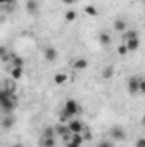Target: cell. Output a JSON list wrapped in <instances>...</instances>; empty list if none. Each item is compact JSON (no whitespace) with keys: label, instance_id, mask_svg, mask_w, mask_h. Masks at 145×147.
Returning a JSON list of instances; mask_svg holds the SVG:
<instances>
[{"label":"cell","instance_id":"29","mask_svg":"<svg viewBox=\"0 0 145 147\" xmlns=\"http://www.w3.org/2000/svg\"><path fill=\"white\" fill-rule=\"evenodd\" d=\"M65 147H82V146H77V144H72V142H67Z\"/></svg>","mask_w":145,"mask_h":147},{"label":"cell","instance_id":"8","mask_svg":"<svg viewBox=\"0 0 145 147\" xmlns=\"http://www.w3.org/2000/svg\"><path fill=\"white\" fill-rule=\"evenodd\" d=\"M26 12H28L29 16H36L38 12H39V3H38V0H28V2H26Z\"/></svg>","mask_w":145,"mask_h":147},{"label":"cell","instance_id":"12","mask_svg":"<svg viewBox=\"0 0 145 147\" xmlns=\"http://www.w3.org/2000/svg\"><path fill=\"white\" fill-rule=\"evenodd\" d=\"M125 45L128 46L130 51H137L140 48V38H132V39H125Z\"/></svg>","mask_w":145,"mask_h":147},{"label":"cell","instance_id":"13","mask_svg":"<svg viewBox=\"0 0 145 147\" xmlns=\"http://www.w3.org/2000/svg\"><path fill=\"white\" fill-rule=\"evenodd\" d=\"M99 45L101 46H109L111 45V34L108 31H101L99 33Z\"/></svg>","mask_w":145,"mask_h":147},{"label":"cell","instance_id":"21","mask_svg":"<svg viewBox=\"0 0 145 147\" xmlns=\"http://www.w3.org/2000/svg\"><path fill=\"white\" fill-rule=\"evenodd\" d=\"M75 19H77V12H75V10L70 9V10L65 12V21H67V22H73Z\"/></svg>","mask_w":145,"mask_h":147},{"label":"cell","instance_id":"20","mask_svg":"<svg viewBox=\"0 0 145 147\" xmlns=\"http://www.w3.org/2000/svg\"><path fill=\"white\" fill-rule=\"evenodd\" d=\"M116 51H118V55H121V57H126V55L130 53V50H128V46H126L125 43H121V45L116 48Z\"/></svg>","mask_w":145,"mask_h":147},{"label":"cell","instance_id":"7","mask_svg":"<svg viewBox=\"0 0 145 147\" xmlns=\"http://www.w3.org/2000/svg\"><path fill=\"white\" fill-rule=\"evenodd\" d=\"M128 92H130V94H137V92H140V79L132 77V79L128 80Z\"/></svg>","mask_w":145,"mask_h":147},{"label":"cell","instance_id":"22","mask_svg":"<svg viewBox=\"0 0 145 147\" xmlns=\"http://www.w3.org/2000/svg\"><path fill=\"white\" fill-rule=\"evenodd\" d=\"M97 147H114V142L111 140V139H103V140H99V144H97Z\"/></svg>","mask_w":145,"mask_h":147},{"label":"cell","instance_id":"11","mask_svg":"<svg viewBox=\"0 0 145 147\" xmlns=\"http://www.w3.org/2000/svg\"><path fill=\"white\" fill-rule=\"evenodd\" d=\"M87 67H89L87 58H75L73 60V70H85Z\"/></svg>","mask_w":145,"mask_h":147},{"label":"cell","instance_id":"14","mask_svg":"<svg viewBox=\"0 0 145 147\" xmlns=\"http://www.w3.org/2000/svg\"><path fill=\"white\" fill-rule=\"evenodd\" d=\"M22 75H24V67H12V69H10V77H12L14 80L22 79Z\"/></svg>","mask_w":145,"mask_h":147},{"label":"cell","instance_id":"9","mask_svg":"<svg viewBox=\"0 0 145 147\" xmlns=\"http://www.w3.org/2000/svg\"><path fill=\"white\" fill-rule=\"evenodd\" d=\"M14 123H15V118H14V115H12V113H10V115H3V116H2V128L9 130V128H12V127H14Z\"/></svg>","mask_w":145,"mask_h":147},{"label":"cell","instance_id":"19","mask_svg":"<svg viewBox=\"0 0 145 147\" xmlns=\"http://www.w3.org/2000/svg\"><path fill=\"white\" fill-rule=\"evenodd\" d=\"M114 75V69L111 67V65H106L104 69H103V79H111Z\"/></svg>","mask_w":145,"mask_h":147},{"label":"cell","instance_id":"4","mask_svg":"<svg viewBox=\"0 0 145 147\" xmlns=\"http://www.w3.org/2000/svg\"><path fill=\"white\" fill-rule=\"evenodd\" d=\"M43 55H44V60H46V62L53 63V62L58 58V50H56L55 46H44V50H43Z\"/></svg>","mask_w":145,"mask_h":147},{"label":"cell","instance_id":"5","mask_svg":"<svg viewBox=\"0 0 145 147\" xmlns=\"http://www.w3.org/2000/svg\"><path fill=\"white\" fill-rule=\"evenodd\" d=\"M113 29H114L116 33L125 34V33L128 31V24H126V21H125V19L118 17V19H114V22H113Z\"/></svg>","mask_w":145,"mask_h":147},{"label":"cell","instance_id":"24","mask_svg":"<svg viewBox=\"0 0 145 147\" xmlns=\"http://www.w3.org/2000/svg\"><path fill=\"white\" fill-rule=\"evenodd\" d=\"M82 137H84V140H85V142H87V140H91V139H92V135H91V132H89V130H87V127H85V128H84V132H82Z\"/></svg>","mask_w":145,"mask_h":147},{"label":"cell","instance_id":"16","mask_svg":"<svg viewBox=\"0 0 145 147\" xmlns=\"http://www.w3.org/2000/svg\"><path fill=\"white\" fill-rule=\"evenodd\" d=\"M84 12H85V16H89V17H97V16H99V10L96 9V5H85V7H84Z\"/></svg>","mask_w":145,"mask_h":147},{"label":"cell","instance_id":"25","mask_svg":"<svg viewBox=\"0 0 145 147\" xmlns=\"http://www.w3.org/2000/svg\"><path fill=\"white\" fill-rule=\"evenodd\" d=\"M0 5H3V7H10V5H15V0H0Z\"/></svg>","mask_w":145,"mask_h":147},{"label":"cell","instance_id":"23","mask_svg":"<svg viewBox=\"0 0 145 147\" xmlns=\"http://www.w3.org/2000/svg\"><path fill=\"white\" fill-rule=\"evenodd\" d=\"M123 36H125V39H132V38H138V34H137V31H133V29H128V31H126Z\"/></svg>","mask_w":145,"mask_h":147},{"label":"cell","instance_id":"3","mask_svg":"<svg viewBox=\"0 0 145 147\" xmlns=\"http://www.w3.org/2000/svg\"><path fill=\"white\" fill-rule=\"evenodd\" d=\"M109 139H111L113 142L125 140V139H126V132H125L121 127H113V128H109Z\"/></svg>","mask_w":145,"mask_h":147},{"label":"cell","instance_id":"17","mask_svg":"<svg viewBox=\"0 0 145 147\" xmlns=\"http://www.w3.org/2000/svg\"><path fill=\"white\" fill-rule=\"evenodd\" d=\"M10 63H12V67H24V58L19 57V55H12L10 57Z\"/></svg>","mask_w":145,"mask_h":147},{"label":"cell","instance_id":"15","mask_svg":"<svg viewBox=\"0 0 145 147\" xmlns=\"http://www.w3.org/2000/svg\"><path fill=\"white\" fill-rule=\"evenodd\" d=\"M39 146L41 147H55V137H39Z\"/></svg>","mask_w":145,"mask_h":147},{"label":"cell","instance_id":"28","mask_svg":"<svg viewBox=\"0 0 145 147\" xmlns=\"http://www.w3.org/2000/svg\"><path fill=\"white\" fill-rule=\"evenodd\" d=\"M62 2H63L65 5H73V3H75V0H62Z\"/></svg>","mask_w":145,"mask_h":147},{"label":"cell","instance_id":"26","mask_svg":"<svg viewBox=\"0 0 145 147\" xmlns=\"http://www.w3.org/2000/svg\"><path fill=\"white\" fill-rule=\"evenodd\" d=\"M135 147H145V137H142V139H138V140L135 142Z\"/></svg>","mask_w":145,"mask_h":147},{"label":"cell","instance_id":"27","mask_svg":"<svg viewBox=\"0 0 145 147\" xmlns=\"http://www.w3.org/2000/svg\"><path fill=\"white\" fill-rule=\"evenodd\" d=\"M140 92L145 94V79H140Z\"/></svg>","mask_w":145,"mask_h":147},{"label":"cell","instance_id":"6","mask_svg":"<svg viewBox=\"0 0 145 147\" xmlns=\"http://www.w3.org/2000/svg\"><path fill=\"white\" fill-rule=\"evenodd\" d=\"M67 125H68V128H70V132H72V134H82V132H84V128H85V125H84L80 120H75V118L70 120Z\"/></svg>","mask_w":145,"mask_h":147},{"label":"cell","instance_id":"30","mask_svg":"<svg viewBox=\"0 0 145 147\" xmlns=\"http://www.w3.org/2000/svg\"><path fill=\"white\" fill-rule=\"evenodd\" d=\"M142 125H144V127H145V115H144V116H142Z\"/></svg>","mask_w":145,"mask_h":147},{"label":"cell","instance_id":"10","mask_svg":"<svg viewBox=\"0 0 145 147\" xmlns=\"http://www.w3.org/2000/svg\"><path fill=\"white\" fill-rule=\"evenodd\" d=\"M53 82H55V86H63V84H67V82H68V74L67 72H56L55 77H53Z\"/></svg>","mask_w":145,"mask_h":147},{"label":"cell","instance_id":"1","mask_svg":"<svg viewBox=\"0 0 145 147\" xmlns=\"http://www.w3.org/2000/svg\"><path fill=\"white\" fill-rule=\"evenodd\" d=\"M17 96L15 92H9L7 89H2L0 91V108H2V113L3 115H10L14 113L15 108H17Z\"/></svg>","mask_w":145,"mask_h":147},{"label":"cell","instance_id":"18","mask_svg":"<svg viewBox=\"0 0 145 147\" xmlns=\"http://www.w3.org/2000/svg\"><path fill=\"white\" fill-rule=\"evenodd\" d=\"M56 135V128L55 127H46L41 134V137H55Z\"/></svg>","mask_w":145,"mask_h":147},{"label":"cell","instance_id":"2","mask_svg":"<svg viewBox=\"0 0 145 147\" xmlns=\"http://www.w3.org/2000/svg\"><path fill=\"white\" fill-rule=\"evenodd\" d=\"M80 111H82V108H80V105H79L75 99H72V98L67 99L65 105H63V110L60 111V121H62V123H68L70 118L77 116Z\"/></svg>","mask_w":145,"mask_h":147}]
</instances>
